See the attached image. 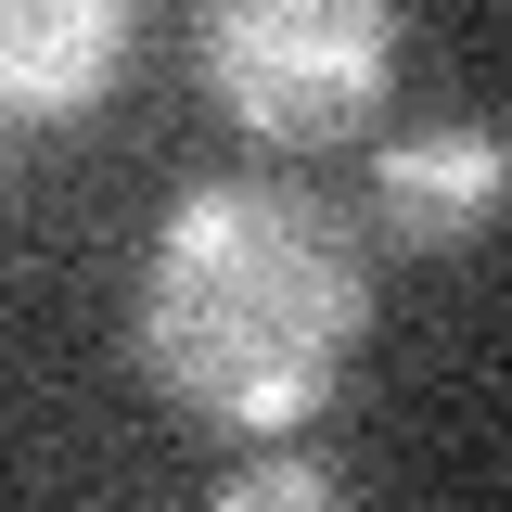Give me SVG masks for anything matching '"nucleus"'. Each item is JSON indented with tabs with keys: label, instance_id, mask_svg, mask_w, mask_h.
Wrapping results in <instances>:
<instances>
[{
	"label": "nucleus",
	"instance_id": "1",
	"mask_svg": "<svg viewBox=\"0 0 512 512\" xmlns=\"http://www.w3.org/2000/svg\"><path fill=\"white\" fill-rule=\"evenodd\" d=\"M359 346H372V256L308 180L218 167L167 205L128 295V359L167 410L244 448L308 436Z\"/></svg>",
	"mask_w": 512,
	"mask_h": 512
},
{
	"label": "nucleus",
	"instance_id": "2",
	"mask_svg": "<svg viewBox=\"0 0 512 512\" xmlns=\"http://www.w3.org/2000/svg\"><path fill=\"white\" fill-rule=\"evenodd\" d=\"M192 77L269 154L359 141L397 90V0H192Z\"/></svg>",
	"mask_w": 512,
	"mask_h": 512
},
{
	"label": "nucleus",
	"instance_id": "3",
	"mask_svg": "<svg viewBox=\"0 0 512 512\" xmlns=\"http://www.w3.org/2000/svg\"><path fill=\"white\" fill-rule=\"evenodd\" d=\"M141 0H0V116L13 128H77L128 77Z\"/></svg>",
	"mask_w": 512,
	"mask_h": 512
},
{
	"label": "nucleus",
	"instance_id": "4",
	"mask_svg": "<svg viewBox=\"0 0 512 512\" xmlns=\"http://www.w3.org/2000/svg\"><path fill=\"white\" fill-rule=\"evenodd\" d=\"M512 205V141L500 128H397L372 141V231L384 244H474Z\"/></svg>",
	"mask_w": 512,
	"mask_h": 512
},
{
	"label": "nucleus",
	"instance_id": "5",
	"mask_svg": "<svg viewBox=\"0 0 512 512\" xmlns=\"http://www.w3.org/2000/svg\"><path fill=\"white\" fill-rule=\"evenodd\" d=\"M333 487H346V474H333L320 448H282V436H269V448H244V461L218 474V512H320Z\"/></svg>",
	"mask_w": 512,
	"mask_h": 512
},
{
	"label": "nucleus",
	"instance_id": "6",
	"mask_svg": "<svg viewBox=\"0 0 512 512\" xmlns=\"http://www.w3.org/2000/svg\"><path fill=\"white\" fill-rule=\"evenodd\" d=\"M0 128H13V116H0Z\"/></svg>",
	"mask_w": 512,
	"mask_h": 512
}]
</instances>
